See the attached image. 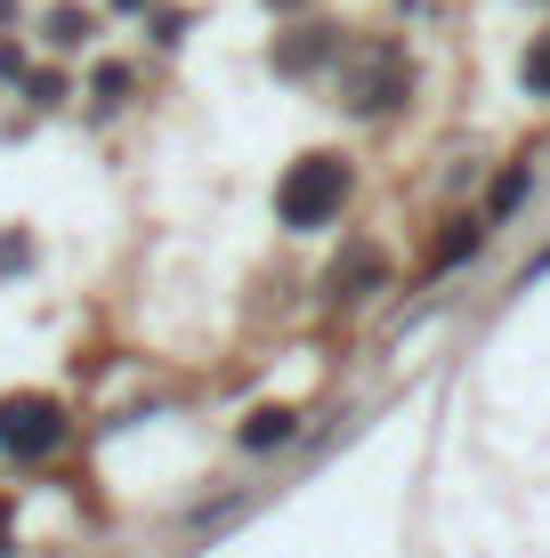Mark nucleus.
<instances>
[{"label": "nucleus", "mask_w": 550, "mask_h": 558, "mask_svg": "<svg viewBox=\"0 0 550 558\" xmlns=\"http://www.w3.org/2000/svg\"><path fill=\"white\" fill-rule=\"evenodd\" d=\"M340 203H349V162H340V154H308V162H292L283 186H276V219L300 227V235L340 219Z\"/></svg>", "instance_id": "obj_1"}, {"label": "nucleus", "mask_w": 550, "mask_h": 558, "mask_svg": "<svg viewBox=\"0 0 550 558\" xmlns=\"http://www.w3.org/2000/svg\"><path fill=\"white\" fill-rule=\"evenodd\" d=\"M65 405L57 397H0V453L9 461H49L65 446Z\"/></svg>", "instance_id": "obj_2"}, {"label": "nucleus", "mask_w": 550, "mask_h": 558, "mask_svg": "<svg viewBox=\"0 0 550 558\" xmlns=\"http://www.w3.org/2000/svg\"><path fill=\"white\" fill-rule=\"evenodd\" d=\"M405 89H413L405 49H365V57L349 65V106H356V113H389Z\"/></svg>", "instance_id": "obj_3"}, {"label": "nucleus", "mask_w": 550, "mask_h": 558, "mask_svg": "<svg viewBox=\"0 0 550 558\" xmlns=\"http://www.w3.org/2000/svg\"><path fill=\"white\" fill-rule=\"evenodd\" d=\"M292 437H300V413H292V405H259V413L235 429V446H243V453H276V446H292Z\"/></svg>", "instance_id": "obj_4"}, {"label": "nucleus", "mask_w": 550, "mask_h": 558, "mask_svg": "<svg viewBox=\"0 0 550 558\" xmlns=\"http://www.w3.org/2000/svg\"><path fill=\"white\" fill-rule=\"evenodd\" d=\"M325 49H332V33H316V25H300V33H292V41H283V49H276V65H283V73H308V65H316V57H325Z\"/></svg>", "instance_id": "obj_5"}, {"label": "nucleus", "mask_w": 550, "mask_h": 558, "mask_svg": "<svg viewBox=\"0 0 550 558\" xmlns=\"http://www.w3.org/2000/svg\"><path fill=\"white\" fill-rule=\"evenodd\" d=\"M478 243H486V227H478V219H462V227H453V235L438 243V259H429V267H453V259H469Z\"/></svg>", "instance_id": "obj_6"}, {"label": "nucleus", "mask_w": 550, "mask_h": 558, "mask_svg": "<svg viewBox=\"0 0 550 558\" xmlns=\"http://www.w3.org/2000/svg\"><path fill=\"white\" fill-rule=\"evenodd\" d=\"M518 82H526V89H535V98H550V33H542V41H535V49H526V65H518Z\"/></svg>", "instance_id": "obj_7"}, {"label": "nucleus", "mask_w": 550, "mask_h": 558, "mask_svg": "<svg viewBox=\"0 0 550 558\" xmlns=\"http://www.w3.org/2000/svg\"><path fill=\"white\" fill-rule=\"evenodd\" d=\"M82 33H89V16H73V9H57V16H49V41H57V49H73Z\"/></svg>", "instance_id": "obj_8"}, {"label": "nucleus", "mask_w": 550, "mask_h": 558, "mask_svg": "<svg viewBox=\"0 0 550 558\" xmlns=\"http://www.w3.org/2000/svg\"><path fill=\"white\" fill-rule=\"evenodd\" d=\"M518 195H526V170H510V179L494 186V219H502V210H518Z\"/></svg>", "instance_id": "obj_9"}, {"label": "nucleus", "mask_w": 550, "mask_h": 558, "mask_svg": "<svg viewBox=\"0 0 550 558\" xmlns=\"http://www.w3.org/2000/svg\"><path fill=\"white\" fill-rule=\"evenodd\" d=\"M122 89H130V73H122V65H106V73H98V98H106V106H122Z\"/></svg>", "instance_id": "obj_10"}, {"label": "nucleus", "mask_w": 550, "mask_h": 558, "mask_svg": "<svg viewBox=\"0 0 550 558\" xmlns=\"http://www.w3.org/2000/svg\"><path fill=\"white\" fill-rule=\"evenodd\" d=\"M0 267H25V235H9V243H0Z\"/></svg>", "instance_id": "obj_11"}, {"label": "nucleus", "mask_w": 550, "mask_h": 558, "mask_svg": "<svg viewBox=\"0 0 550 558\" xmlns=\"http://www.w3.org/2000/svg\"><path fill=\"white\" fill-rule=\"evenodd\" d=\"M0 543H9V510H0Z\"/></svg>", "instance_id": "obj_12"}, {"label": "nucleus", "mask_w": 550, "mask_h": 558, "mask_svg": "<svg viewBox=\"0 0 550 558\" xmlns=\"http://www.w3.org/2000/svg\"><path fill=\"white\" fill-rule=\"evenodd\" d=\"M535 267H550V252H542V259H535Z\"/></svg>", "instance_id": "obj_13"}]
</instances>
